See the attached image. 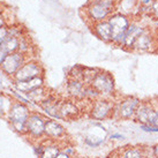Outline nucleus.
Returning a JSON list of instances; mask_svg holds the SVG:
<instances>
[{
  "instance_id": "21",
  "label": "nucleus",
  "mask_w": 158,
  "mask_h": 158,
  "mask_svg": "<svg viewBox=\"0 0 158 158\" xmlns=\"http://www.w3.org/2000/svg\"><path fill=\"white\" fill-rule=\"evenodd\" d=\"M27 94H28V96H29L30 99H32L34 102H38V103H42V102L48 96V94L45 92L43 87L35 89V90H32V91H30V92H27Z\"/></svg>"
},
{
  "instance_id": "8",
  "label": "nucleus",
  "mask_w": 158,
  "mask_h": 158,
  "mask_svg": "<svg viewBox=\"0 0 158 158\" xmlns=\"http://www.w3.org/2000/svg\"><path fill=\"white\" fill-rule=\"evenodd\" d=\"M113 112V103L106 98L102 99H95V103H92L90 115L95 120H104L109 118Z\"/></svg>"
},
{
  "instance_id": "14",
  "label": "nucleus",
  "mask_w": 158,
  "mask_h": 158,
  "mask_svg": "<svg viewBox=\"0 0 158 158\" xmlns=\"http://www.w3.org/2000/svg\"><path fill=\"white\" fill-rule=\"evenodd\" d=\"M115 12L126 14L131 18L139 16V0H118Z\"/></svg>"
},
{
  "instance_id": "23",
  "label": "nucleus",
  "mask_w": 158,
  "mask_h": 158,
  "mask_svg": "<svg viewBox=\"0 0 158 158\" xmlns=\"http://www.w3.org/2000/svg\"><path fill=\"white\" fill-rule=\"evenodd\" d=\"M30 38H28V36L23 35L22 37H20V40H19V52L21 53H27L29 52V50H30Z\"/></svg>"
},
{
  "instance_id": "22",
  "label": "nucleus",
  "mask_w": 158,
  "mask_h": 158,
  "mask_svg": "<svg viewBox=\"0 0 158 158\" xmlns=\"http://www.w3.org/2000/svg\"><path fill=\"white\" fill-rule=\"evenodd\" d=\"M99 73V69H94V68H84L83 73V82L85 84H91L94 79L97 76V74Z\"/></svg>"
},
{
  "instance_id": "30",
  "label": "nucleus",
  "mask_w": 158,
  "mask_h": 158,
  "mask_svg": "<svg viewBox=\"0 0 158 158\" xmlns=\"http://www.w3.org/2000/svg\"><path fill=\"white\" fill-rule=\"evenodd\" d=\"M141 128H142L144 132L158 133V127H156V126H151V125H141Z\"/></svg>"
},
{
  "instance_id": "32",
  "label": "nucleus",
  "mask_w": 158,
  "mask_h": 158,
  "mask_svg": "<svg viewBox=\"0 0 158 158\" xmlns=\"http://www.w3.org/2000/svg\"><path fill=\"white\" fill-rule=\"evenodd\" d=\"M6 57H7V53L0 48V66L2 65V62H4V60L6 59Z\"/></svg>"
},
{
  "instance_id": "12",
  "label": "nucleus",
  "mask_w": 158,
  "mask_h": 158,
  "mask_svg": "<svg viewBox=\"0 0 158 158\" xmlns=\"http://www.w3.org/2000/svg\"><path fill=\"white\" fill-rule=\"evenodd\" d=\"M45 119L40 114L34 113L30 114L27 120V132L30 133L32 136L38 137L45 133Z\"/></svg>"
},
{
  "instance_id": "9",
  "label": "nucleus",
  "mask_w": 158,
  "mask_h": 158,
  "mask_svg": "<svg viewBox=\"0 0 158 158\" xmlns=\"http://www.w3.org/2000/svg\"><path fill=\"white\" fill-rule=\"evenodd\" d=\"M156 117L155 106L150 102H141L137 110L135 112L134 119L141 125H154V120Z\"/></svg>"
},
{
  "instance_id": "11",
  "label": "nucleus",
  "mask_w": 158,
  "mask_h": 158,
  "mask_svg": "<svg viewBox=\"0 0 158 158\" xmlns=\"http://www.w3.org/2000/svg\"><path fill=\"white\" fill-rule=\"evenodd\" d=\"M141 101L136 97H126L125 99L120 102L117 112L119 118L121 119H131L134 118L135 112L140 105Z\"/></svg>"
},
{
  "instance_id": "7",
  "label": "nucleus",
  "mask_w": 158,
  "mask_h": 158,
  "mask_svg": "<svg viewBox=\"0 0 158 158\" xmlns=\"http://www.w3.org/2000/svg\"><path fill=\"white\" fill-rule=\"evenodd\" d=\"M24 62H26V54L16 51L14 53L7 54V57H6V59L4 60L2 65L0 67H1V69L4 70V73L13 76L22 67Z\"/></svg>"
},
{
  "instance_id": "15",
  "label": "nucleus",
  "mask_w": 158,
  "mask_h": 158,
  "mask_svg": "<svg viewBox=\"0 0 158 158\" xmlns=\"http://www.w3.org/2000/svg\"><path fill=\"white\" fill-rule=\"evenodd\" d=\"M58 112H59V118L70 119L77 115L79 109L73 102H60Z\"/></svg>"
},
{
  "instance_id": "31",
  "label": "nucleus",
  "mask_w": 158,
  "mask_h": 158,
  "mask_svg": "<svg viewBox=\"0 0 158 158\" xmlns=\"http://www.w3.org/2000/svg\"><path fill=\"white\" fill-rule=\"evenodd\" d=\"M150 14H151L155 19H157L158 20V0H154V4H152Z\"/></svg>"
},
{
  "instance_id": "20",
  "label": "nucleus",
  "mask_w": 158,
  "mask_h": 158,
  "mask_svg": "<svg viewBox=\"0 0 158 158\" xmlns=\"http://www.w3.org/2000/svg\"><path fill=\"white\" fill-rule=\"evenodd\" d=\"M121 158H145V155L143 152V149L137 147H131L123 151Z\"/></svg>"
},
{
  "instance_id": "19",
  "label": "nucleus",
  "mask_w": 158,
  "mask_h": 158,
  "mask_svg": "<svg viewBox=\"0 0 158 158\" xmlns=\"http://www.w3.org/2000/svg\"><path fill=\"white\" fill-rule=\"evenodd\" d=\"M19 40L18 37H13V36H7L6 40L0 44V48L5 51L7 54L16 52L19 50Z\"/></svg>"
},
{
  "instance_id": "18",
  "label": "nucleus",
  "mask_w": 158,
  "mask_h": 158,
  "mask_svg": "<svg viewBox=\"0 0 158 158\" xmlns=\"http://www.w3.org/2000/svg\"><path fill=\"white\" fill-rule=\"evenodd\" d=\"M43 83H44L43 76H38V77H35L32 80L26 81V82H16V87H18L20 91L30 92L32 90H35V89L43 87Z\"/></svg>"
},
{
  "instance_id": "3",
  "label": "nucleus",
  "mask_w": 158,
  "mask_h": 158,
  "mask_svg": "<svg viewBox=\"0 0 158 158\" xmlns=\"http://www.w3.org/2000/svg\"><path fill=\"white\" fill-rule=\"evenodd\" d=\"M158 48V35L157 32L149 27H145L143 32L136 40L133 51L137 52H151L154 48Z\"/></svg>"
},
{
  "instance_id": "25",
  "label": "nucleus",
  "mask_w": 158,
  "mask_h": 158,
  "mask_svg": "<svg viewBox=\"0 0 158 158\" xmlns=\"http://www.w3.org/2000/svg\"><path fill=\"white\" fill-rule=\"evenodd\" d=\"M154 0H139V15L144 13H150Z\"/></svg>"
},
{
  "instance_id": "5",
  "label": "nucleus",
  "mask_w": 158,
  "mask_h": 158,
  "mask_svg": "<svg viewBox=\"0 0 158 158\" xmlns=\"http://www.w3.org/2000/svg\"><path fill=\"white\" fill-rule=\"evenodd\" d=\"M38 76H43V68L36 60H29L22 65V67L13 75L15 82H26Z\"/></svg>"
},
{
  "instance_id": "34",
  "label": "nucleus",
  "mask_w": 158,
  "mask_h": 158,
  "mask_svg": "<svg viewBox=\"0 0 158 158\" xmlns=\"http://www.w3.org/2000/svg\"><path fill=\"white\" fill-rule=\"evenodd\" d=\"M152 154H154L155 157L158 158V144H156V145L152 147Z\"/></svg>"
},
{
  "instance_id": "1",
  "label": "nucleus",
  "mask_w": 158,
  "mask_h": 158,
  "mask_svg": "<svg viewBox=\"0 0 158 158\" xmlns=\"http://www.w3.org/2000/svg\"><path fill=\"white\" fill-rule=\"evenodd\" d=\"M133 19L126 14L120 12H114L109 16L107 21L112 28V44L115 46H121L127 32L128 27L131 26Z\"/></svg>"
},
{
  "instance_id": "17",
  "label": "nucleus",
  "mask_w": 158,
  "mask_h": 158,
  "mask_svg": "<svg viewBox=\"0 0 158 158\" xmlns=\"http://www.w3.org/2000/svg\"><path fill=\"white\" fill-rule=\"evenodd\" d=\"M45 134L50 137H61L65 134V128L56 120H48L45 123Z\"/></svg>"
},
{
  "instance_id": "10",
  "label": "nucleus",
  "mask_w": 158,
  "mask_h": 158,
  "mask_svg": "<svg viewBox=\"0 0 158 158\" xmlns=\"http://www.w3.org/2000/svg\"><path fill=\"white\" fill-rule=\"evenodd\" d=\"M145 26H143L141 22L136 21V20H132V23H131V26L128 27L127 32L125 35L121 48H126L128 51H133V48H134V44H135L137 37L143 32Z\"/></svg>"
},
{
  "instance_id": "24",
  "label": "nucleus",
  "mask_w": 158,
  "mask_h": 158,
  "mask_svg": "<svg viewBox=\"0 0 158 158\" xmlns=\"http://www.w3.org/2000/svg\"><path fill=\"white\" fill-rule=\"evenodd\" d=\"M59 154V149L56 145H48V147H44L43 154L40 155V158H56Z\"/></svg>"
},
{
  "instance_id": "13",
  "label": "nucleus",
  "mask_w": 158,
  "mask_h": 158,
  "mask_svg": "<svg viewBox=\"0 0 158 158\" xmlns=\"http://www.w3.org/2000/svg\"><path fill=\"white\" fill-rule=\"evenodd\" d=\"M91 28L96 37H98L104 43H111L112 44V28H111V24L107 20L92 23Z\"/></svg>"
},
{
  "instance_id": "33",
  "label": "nucleus",
  "mask_w": 158,
  "mask_h": 158,
  "mask_svg": "<svg viewBox=\"0 0 158 158\" xmlns=\"http://www.w3.org/2000/svg\"><path fill=\"white\" fill-rule=\"evenodd\" d=\"M4 106H5V98L0 95V113L4 112Z\"/></svg>"
},
{
  "instance_id": "26",
  "label": "nucleus",
  "mask_w": 158,
  "mask_h": 158,
  "mask_svg": "<svg viewBox=\"0 0 158 158\" xmlns=\"http://www.w3.org/2000/svg\"><path fill=\"white\" fill-rule=\"evenodd\" d=\"M84 68H85V67L80 66V65L74 66L69 72V79H76V80H81V81H83Z\"/></svg>"
},
{
  "instance_id": "16",
  "label": "nucleus",
  "mask_w": 158,
  "mask_h": 158,
  "mask_svg": "<svg viewBox=\"0 0 158 158\" xmlns=\"http://www.w3.org/2000/svg\"><path fill=\"white\" fill-rule=\"evenodd\" d=\"M87 84L84 83L83 81L76 79H68L67 82V91L70 96L73 97H81L83 98V92L84 88Z\"/></svg>"
},
{
  "instance_id": "28",
  "label": "nucleus",
  "mask_w": 158,
  "mask_h": 158,
  "mask_svg": "<svg viewBox=\"0 0 158 158\" xmlns=\"http://www.w3.org/2000/svg\"><path fill=\"white\" fill-rule=\"evenodd\" d=\"M98 2H101L102 5H104L105 7L112 9V10H117V2L118 0H97Z\"/></svg>"
},
{
  "instance_id": "2",
  "label": "nucleus",
  "mask_w": 158,
  "mask_h": 158,
  "mask_svg": "<svg viewBox=\"0 0 158 158\" xmlns=\"http://www.w3.org/2000/svg\"><path fill=\"white\" fill-rule=\"evenodd\" d=\"M30 115L29 109L22 103H15L9 110V121L12 123L15 131L20 133L27 132V120Z\"/></svg>"
},
{
  "instance_id": "35",
  "label": "nucleus",
  "mask_w": 158,
  "mask_h": 158,
  "mask_svg": "<svg viewBox=\"0 0 158 158\" xmlns=\"http://www.w3.org/2000/svg\"><path fill=\"white\" fill-rule=\"evenodd\" d=\"M56 158H70V157L66 154V152H59Z\"/></svg>"
},
{
  "instance_id": "29",
  "label": "nucleus",
  "mask_w": 158,
  "mask_h": 158,
  "mask_svg": "<svg viewBox=\"0 0 158 158\" xmlns=\"http://www.w3.org/2000/svg\"><path fill=\"white\" fill-rule=\"evenodd\" d=\"M8 36V28L4 26L2 28H0V44L6 40V37Z\"/></svg>"
},
{
  "instance_id": "6",
  "label": "nucleus",
  "mask_w": 158,
  "mask_h": 158,
  "mask_svg": "<svg viewBox=\"0 0 158 158\" xmlns=\"http://www.w3.org/2000/svg\"><path fill=\"white\" fill-rule=\"evenodd\" d=\"M91 85L96 89L99 96H111L114 92V79L107 72L99 70V73L91 82Z\"/></svg>"
},
{
  "instance_id": "27",
  "label": "nucleus",
  "mask_w": 158,
  "mask_h": 158,
  "mask_svg": "<svg viewBox=\"0 0 158 158\" xmlns=\"http://www.w3.org/2000/svg\"><path fill=\"white\" fill-rule=\"evenodd\" d=\"M24 35V29L21 26H12L8 28V36H13V37H22Z\"/></svg>"
},
{
  "instance_id": "36",
  "label": "nucleus",
  "mask_w": 158,
  "mask_h": 158,
  "mask_svg": "<svg viewBox=\"0 0 158 158\" xmlns=\"http://www.w3.org/2000/svg\"><path fill=\"white\" fill-rule=\"evenodd\" d=\"M114 137H118V139H121V140L123 139V136L120 135V134H113V135L111 136V139H114Z\"/></svg>"
},
{
  "instance_id": "4",
  "label": "nucleus",
  "mask_w": 158,
  "mask_h": 158,
  "mask_svg": "<svg viewBox=\"0 0 158 158\" xmlns=\"http://www.w3.org/2000/svg\"><path fill=\"white\" fill-rule=\"evenodd\" d=\"M84 12H85V16L91 22V24L101 22V21H105L109 19L111 14L114 13V10L105 7L97 0H90L88 4L85 5Z\"/></svg>"
}]
</instances>
